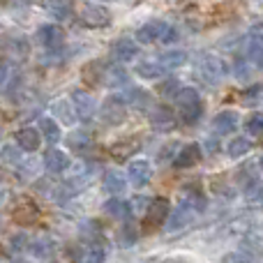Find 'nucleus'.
Here are the masks:
<instances>
[{"instance_id": "obj_21", "label": "nucleus", "mask_w": 263, "mask_h": 263, "mask_svg": "<svg viewBox=\"0 0 263 263\" xmlns=\"http://www.w3.org/2000/svg\"><path fill=\"white\" fill-rule=\"evenodd\" d=\"M67 145L79 155H86L92 150V136L86 129H74L67 134Z\"/></svg>"}, {"instance_id": "obj_50", "label": "nucleus", "mask_w": 263, "mask_h": 263, "mask_svg": "<svg viewBox=\"0 0 263 263\" xmlns=\"http://www.w3.org/2000/svg\"><path fill=\"white\" fill-rule=\"evenodd\" d=\"M259 166H261V168H263V157H261V159H259Z\"/></svg>"}, {"instance_id": "obj_2", "label": "nucleus", "mask_w": 263, "mask_h": 263, "mask_svg": "<svg viewBox=\"0 0 263 263\" xmlns=\"http://www.w3.org/2000/svg\"><path fill=\"white\" fill-rule=\"evenodd\" d=\"M176 100V106H178V114H180L182 123L187 125H194L196 120L203 116V102H201V95L196 92V88H178V92L173 95Z\"/></svg>"}, {"instance_id": "obj_14", "label": "nucleus", "mask_w": 263, "mask_h": 263, "mask_svg": "<svg viewBox=\"0 0 263 263\" xmlns=\"http://www.w3.org/2000/svg\"><path fill=\"white\" fill-rule=\"evenodd\" d=\"M201 157H203L201 145L199 143H187L176 153V157H173V166L176 168H192L201 162Z\"/></svg>"}, {"instance_id": "obj_15", "label": "nucleus", "mask_w": 263, "mask_h": 263, "mask_svg": "<svg viewBox=\"0 0 263 263\" xmlns=\"http://www.w3.org/2000/svg\"><path fill=\"white\" fill-rule=\"evenodd\" d=\"M72 106H74V111H77V118H81V120H90L92 116H95V109H97L92 95L86 90L72 92Z\"/></svg>"}, {"instance_id": "obj_9", "label": "nucleus", "mask_w": 263, "mask_h": 263, "mask_svg": "<svg viewBox=\"0 0 263 263\" xmlns=\"http://www.w3.org/2000/svg\"><path fill=\"white\" fill-rule=\"evenodd\" d=\"M37 40H40V44L44 46L46 51H58L65 42V32H63V28L55 26V23H46V26H42L40 30H37Z\"/></svg>"}, {"instance_id": "obj_22", "label": "nucleus", "mask_w": 263, "mask_h": 263, "mask_svg": "<svg viewBox=\"0 0 263 263\" xmlns=\"http://www.w3.org/2000/svg\"><path fill=\"white\" fill-rule=\"evenodd\" d=\"M104 69H106V65L102 63V60H92V63H88L81 72L86 86H92V88L102 86V83H104Z\"/></svg>"}, {"instance_id": "obj_29", "label": "nucleus", "mask_w": 263, "mask_h": 263, "mask_svg": "<svg viewBox=\"0 0 263 263\" xmlns=\"http://www.w3.org/2000/svg\"><path fill=\"white\" fill-rule=\"evenodd\" d=\"M104 83H106V86H111V88L127 83V72H125V67H120V63L118 65H106Z\"/></svg>"}, {"instance_id": "obj_36", "label": "nucleus", "mask_w": 263, "mask_h": 263, "mask_svg": "<svg viewBox=\"0 0 263 263\" xmlns=\"http://www.w3.org/2000/svg\"><path fill=\"white\" fill-rule=\"evenodd\" d=\"M247 205H263V187L261 185H250L247 187Z\"/></svg>"}, {"instance_id": "obj_48", "label": "nucleus", "mask_w": 263, "mask_h": 263, "mask_svg": "<svg viewBox=\"0 0 263 263\" xmlns=\"http://www.w3.org/2000/svg\"><path fill=\"white\" fill-rule=\"evenodd\" d=\"M12 263H28V261H23V259H16V261H12Z\"/></svg>"}, {"instance_id": "obj_26", "label": "nucleus", "mask_w": 263, "mask_h": 263, "mask_svg": "<svg viewBox=\"0 0 263 263\" xmlns=\"http://www.w3.org/2000/svg\"><path fill=\"white\" fill-rule=\"evenodd\" d=\"M157 60H159V65H162L166 72H171V69H178V67H182V65L187 63V53L185 51H180V49H173V51L162 53Z\"/></svg>"}, {"instance_id": "obj_16", "label": "nucleus", "mask_w": 263, "mask_h": 263, "mask_svg": "<svg viewBox=\"0 0 263 263\" xmlns=\"http://www.w3.org/2000/svg\"><path fill=\"white\" fill-rule=\"evenodd\" d=\"M111 55L116 58V63L125 65L139 55V44H136L134 40H129V37H120V40H116L114 46H111Z\"/></svg>"}, {"instance_id": "obj_6", "label": "nucleus", "mask_w": 263, "mask_h": 263, "mask_svg": "<svg viewBox=\"0 0 263 263\" xmlns=\"http://www.w3.org/2000/svg\"><path fill=\"white\" fill-rule=\"evenodd\" d=\"M12 219L18 227H32V224L40 219V208H37V203L32 199L21 196V199H16L12 205Z\"/></svg>"}, {"instance_id": "obj_28", "label": "nucleus", "mask_w": 263, "mask_h": 263, "mask_svg": "<svg viewBox=\"0 0 263 263\" xmlns=\"http://www.w3.org/2000/svg\"><path fill=\"white\" fill-rule=\"evenodd\" d=\"M104 190L109 192L111 196H120L125 190H127V180H125L120 173L109 171V173L104 176Z\"/></svg>"}, {"instance_id": "obj_41", "label": "nucleus", "mask_w": 263, "mask_h": 263, "mask_svg": "<svg viewBox=\"0 0 263 263\" xmlns=\"http://www.w3.org/2000/svg\"><path fill=\"white\" fill-rule=\"evenodd\" d=\"M148 201H150L148 196H134V199H129V201H127L129 213H132V215H139V210H145Z\"/></svg>"}, {"instance_id": "obj_11", "label": "nucleus", "mask_w": 263, "mask_h": 263, "mask_svg": "<svg viewBox=\"0 0 263 263\" xmlns=\"http://www.w3.org/2000/svg\"><path fill=\"white\" fill-rule=\"evenodd\" d=\"M148 120H150V127H153L155 132H171L178 123L176 114H173L168 106H155V109L150 111Z\"/></svg>"}, {"instance_id": "obj_24", "label": "nucleus", "mask_w": 263, "mask_h": 263, "mask_svg": "<svg viewBox=\"0 0 263 263\" xmlns=\"http://www.w3.org/2000/svg\"><path fill=\"white\" fill-rule=\"evenodd\" d=\"M51 111H53V116L60 120V123H65V125H72L74 120H77V111H74V106H72V100H58V102H53V106H51Z\"/></svg>"}, {"instance_id": "obj_19", "label": "nucleus", "mask_w": 263, "mask_h": 263, "mask_svg": "<svg viewBox=\"0 0 263 263\" xmlns=\"http://www.w3.org/2000/svg\"><path fill=\"white\" fill-rule=\"evenodd\" d=\"M238 123H240V116L236 111H219L213 120V127L217 134H233Z\"/></svg>"}, {"instance_id": "obj_51", "label": "nucleus", "mask_w": 263, "mask_h": 263, "mask_svg": "<svg viewBox=\"0 0 263 263\" xmlns=\"http://www.w3.org/2000/svg\"><path fill=\"white\" fill-rule=\"evenodd\" d=\"M0 139H3V132H0Z\"/></svg>"}, {"instance_id": "obj_47", "label": "nucleus", "mask_w": 263, "mask_h": 263, "mask_svg": "<svg viewBox=\"0 0 263 263\" xmlns=\"http://www.w3.org/2000/svg\"><path fill=\"white\" fill-rule=\"evenodd\" d=\"M164 263H187V261H182V259H168V261H164Z\"/></svg>"}, {"instance_id": "obj_1", "label": "nucleus", "mask_w": 263, "mask_h": 263, "mask_svg": "<svg viewBox=\"0 0 263 263\" xmlns=\"http://www.w3.org/2000/svg\"><path fill=\"white\" fill-rule=\"evenodd\" d=\"M194 77L205 86H217L227 77V65L215 53H199L194 58Z\"/></svg>"}, {"instance_id": "obj_33", "label": "nucleus", "mask_w": 263, "mask_h": 263, "mask_svg": "<svg viewBox=\"0 0 263 263\" xmlns=\"http://www.w3.org/2000/svg\"><path fill=\"white\" fill-rule=\"evenodd\" d=\"M222 263H261L256 252H247V250H238V252H229L222 256Z\"/></svg>"}, {"instance_id": "obj_20", "label": "nucleus", "mask_w": 263, "mask_h": 263, "mask_svg": "<svg viewBox=\"0 0 263 263\" xmlns=\"http://www.w3.org/2000/svg\"><path fill=\"white\" fill-rule=\"evenodd\" d=\"M44 166L49 168L51 173H63L69 168V157L67 153H63V150L58 148H51L44 153Z\"/></svg>"}, {"instance_id": "obj_40", "label": "nucleus", "mask_w": 263, "mask_h": 263, "mask_svg": "<svg viewBox=\"0 0 263 263\" xmlns=\"http://www.w3.org/2000/svg\"><path fill=\"white\" fill-rule=\"evenodd\" d=\"M139 238V233H136V229L132 227V224H125V229H123V233H120V245H132V242Z\"/></svg>"}, {"instance_id": "obj_39", "label": "nucleus", "mask_w": 263, "mask_h": 263, "mask_svg": "<svg viewBox=\"0 0 263 263\" xmlns=\"http://www.w3.org/2000/svg\"><path fill=\"white\" fill-rule=\"evenodd\" d=\"M178 88H180V81H176V79H166V81L159 86V92H162L164 97H173L178 92Z\"/></svg>"}, {"instance_id": "obj_49", "label": "nucleus", "mask_w": 263, "mask_h": 263, "mask_svg": "<svg viewBox=\"0 0 263 263\" xmlns=\"http://www.w3.org/2000/svg\"><path fill=\"white\" fill-rule=\"evenodd\" d=\"M0 190H5V182H3V178H0Z\"/></svg>"}, {"instance_id": "obj_42", "label": "nucleus", "mask_w": 263, "mask_h": 263, "mask_svg": "<svg viewBox=\"0 0 263 263\" xmlns=\"http://www.w3.org/2000/svg\"><path fill=\"white\" fill-rule=\"evenodd\" d=\"M176 148H178L176 143H166L162 150H159L157 159H159V162H168V159H173V157H176V155H173V150H176Z\"/></svg>"}, {"instance_id": "obj_10", "label": "nucleus", "mask_w": 263, "mask_h": 263, "mask_svg": "<svg viewBox=\"0 0 263 263\" xmlns=\"http://www.w3.org/2000/svg\"><path fill=\"white\" fill-rule=\"evenodd\" d=\"M141 150V136H127V139L116 141L109 148V155L116 159V162H125V159L134 157Z\"/></svg>"}, {"instance_id": "obj_17", "label": "nucleus", "mask_w": 263, "mask_h": 263, "mask_svg": "<svg viewBox=\"0 0 263 263\" xmlns=\"http://www.w3.org/2000/svg\"><path fill=\"white\" fill-rule=\"evenodd\" d=\"M14 139H16V145L23 150V153H35L42 143V134H40V129H35V127L18 129L16 134H14Z\"/></svg>"}, {"instance_id": "obj_45", "label": "nucleus", "mask_w": 263, "mask_h": 263, "mask_svg": "<svg viewBox=\"0 0 263 263\" xmlns=\"http://www.w3.org/2000/svg\"><path fill=\"white\" fill-rule=\"evenodd\" d=\"M252 37H254L256 42H261V44H263V26H256V28H252Z\"/></svg>"}, {"instance_id": "obj_46", "label": "nucleus", "mask_w": 263, "mask_h": 263, "mask_svg": "<svg viewBox=\"0 0 263 263\" xmlns=\"http://www.w3.org/2000/svg\"><path fill=\"white\" fill-rule=\"evenodd\" d=\"M208 150H210V153H217V150H219V143H217L215 139H208Z\"/></svg>"}, {"instance_id": "obj_13", "label": "nucleus", "mask_w": 263, "mask_h": 263, "mask_svg": "<svg viewBox=\"0 0 263 263\" xmlns=\"http://www.w3.org/2000/svg\"><path fill=\"white\" fill-rule=\"evenodd\" d=\"M127 178L134 187H145L153 180V164H150L148 159H136V162L129 164Z\"/></svg>"}, {"instance_id": "obj_38", "label": "nucleus", "mask_w": 263, "mask_h": 263, "mask_svg": "<svg viewBox=\"0 0 263 263\" xmlns=\"http://www.w3.org/2000/svg\"><path fill=\"white\" fill-rule=\"evenodd\" d=\"M28 247V236L26 233H16L14 238H9V250L12 252H23Z\"/></svg>"}, {"instance_id": "obj_18", "label": "nucleus", "mask_w": 263, "mask_h": 263, "mask_svg": "<svg viewBox=\"0 0 263 263\" xmlns=\"http://www.w3.org/2000/svg\"><path fill=\"white\" fill-rule=\"evenodd\" d=\"M28 250H30L32 256H37V259H49L55 252V240L51 236H46V233H42V236L28 240Z\"/></svg>"}, {"instance_id": "obj_43", "label": "nucleus", "mask_w": 263, "mask_h": 263, "mask_svg": "<svg viewBox=\"0 0 263 263\" xmlns=\"http://www.w3.org/2000/svg\"><path fill=\"white\" fill-rule=\"evenodd\" d=\"M247 60H236V67H233V72H236L238 79H245L247 77Z\"/></svg>"}, {"instance_id": "obj_30", "label": "nucleus", "mask_w": 263, "mask_h": 263, "mask_svg": "<svg viewBox=\"0 0 263 263\" xmlns=\"http://www.w3.org/2000/svg\"><path fill=\"white\" fill-rule=\"evenodd\" d=\"M250 150H252V141L247 139V136H236V139L229 141V145H227L229 157H233V159L245 157V155L250 153Z\"/></svg>"}, {"instance_id": "obj_34", "label": "nucleus", "mask_w": 263, "mask_h": 263, "mask_svg": "<svg viewBox=\"0 0 263 263\" xmlns=\"http://www.w3.org/2000/svg\"><path fill=\"white\" fill-rule=\"evenodd\" d=\"M247 63L256 69H263V44L254 42V44L247 46Z\"/></svg>"}, {"instance_id": "obj_12", "label": "nucleus", "mask_w": 263, "mask_h": 263, "mask_svg": "<svg viewBox=\"0 0 263 263\" xmlns=\"http://www.w3.org/2000/svg\"><path fill=\"white\" fill-rule=\"evenodd\" d=\"M106 259V245L97 238V240H88L81 250L77 252L79 263H104Z\"/></svg>"}, {"instance_id": "obj_44", "label": "nucleus", "mask_w": 263, "mask_h": 263, "mask_svg": "<svg viewBox=\"0 0 263 263\" xmlns=\"http://www.w3.org/2000/svg\"><path fill=\"white\" fill-rule=\"evenodd\" d=\"M7 74H9L7 63H5V60L0 58V86H3V83H5V79H7Z\"/></svg>"}, {"instance_id": "obj_5", "label": "nucleus", "mask_w": 263, "mask_h": 263, "mask_svg": "<svg viewBox=\"0 0 263 263\" xmlns=\"http://www.w3.org/2000/svg\"><path fill=\"white\" fill-rule=\"evenodd\" d=\"M100 116L106 125L116 127V125H123V120L127 118V102H125L123 95H111L104 100L100 109Z\"/></svg>"}, {"instance_id": "obj_27", "label": "nucleus", "mask_w": 263, "mask_h": 263, "mask_svg": "<svg viewBox=\"0 0 263 263\" xmlns=\"http://www.w3.org/2000/svg\"><path fill=\"white\" fill-rule=\"evenodd\" d=\"M104 213H109L111 217H116V219H129L132 217L127 201H123L120 196H111V199L106 201V203H104Z\"/></svg>"}, {"instance_id": "obj_4", "label": "nucleus", "mask_w": 263, "mask_h": 263, "mask_svg": "<svg viewBox=\"0 0 263 263\" xmlns=\"http://www.w3.org/2000/svg\"><path fill=\"white\" fill-rule=\"evenodd\" d=\"M168 213H171V205L164 196H157V199L148 201L143 210V229L145 231H153V229H159L164 222H166Z\"/></svg>"}, {"instance_id": "obj_37", "label": "nucleus", "mask_w": 263, "mask_h": 263, "mask_svg": "<svg viewBox=\"0 0 263 263\" xmlns=\"http://www.w3.org/2000/svg\"><path fill=\"white\" fill-rule=\"evenodd\" d=\"M245 129H247V134H252V136H261L263 134V116H250L247 118V123H245Z\"/></svg>"}, {"instance_id": "obj_31", "label": "nucleus", "mask_w": 263, "mask_h": 263, "mask_svg": "<svg viewBox=\"0 0 263 263\" xmlns=\"http://www.w3.org/2000/svg\"><path fill=\"white\" fill-rule=\"evenodd\" d=\"M42 5H44V9L49 14H53L55 18H67L69 16V12H72V7H69V3L67 0H42Z\"/></svg>"}, {"instance_id": "obj_23", "label": "nucleus", "mask_w": 263, "mask_h": 263, "mask_svg": "<svg viewBox=\"0 0 263 263\" xmlns=\"http://www.w3.org/2000/svg\"><path fill=\"white\" fill-rule=\"evenodd\" d=\"M136 74H139L141 79H159V77H164L166 74V69L159 65V60L157 58H153V60H141L139 65H136V69H134Z\"/></svg>"}, {"instance_id": "obj_35", "label": "nucleus", "mask_w": 263, "mask_h": 263, "mask_svg": "<svg viewBox=\"0 0 263 263\" xmlns=\"http://www.w3.org/2000/svg\"><path fill=\"white\" fill-rule=\"evenodd\" d=\"M0 159H3L5 164H18L21 162V148H14V145H5L3 150H0Z\"/></svg>"}, {"instance_id": "obj_32", "label": "nucleus", "mask_w": 263, "mask_h": 263, "mask_svg": "<svg viewBox=\"0 0 263 263\" xmlns=\"http://www.w3.org/2000/svg\"><path fill=\"white\" fill-rule=\"evenodd\" d=\"M40 132H42V136H44V141H49V143H58L60 141V127H58L55 120L42 118L40 120Z\"/></svg>"}, {"instance_id": "obj_7", "label": "nucleus", "mask_w": 263, "mask_h": 263, "mask_svg": "<svg viewBox=\"0 0 263 263\" xmlns=\"http://www.w3.org/2000/svg\"><path fill=\"white\" fill-rule=\"evenodd\" d=\"M111 18L114 16H111L109 7H104V5L90 3L81 9V21L88 28H106V26H111Z\"/></svg>"}, {"instance_id": "obj_8", "label": "nucleus", "mask_w": 263, "mask_h": 263, "mask_svg": "<svg viewBox=\"0 0 263 263\" xmlns=\"http://www.w3.org/2000/svg\"><path fill=\"white\" fill-rule=\"evenodd\" d=\"M196 210L194 208H190V205L185 203V201H180V205H178L173 213H168V217H166V229L171 233H176V231H182L185 227H190L192 222H194V217H196Z\"/></svg>"}, {"instance_id": "obj_25", "label": "nucleus", "mask_w": 263, "mask_h": 263, "mask_svg": "<svg viewBox=\"0 0 263 263\" xmlns=\"http://www.w3.org/2000/svg\"><path fill=\"white\" fill-rule=\"evenodd\" d=\"M125 102L132 104L134 109H139V111H150L153 97H150L145 90H141V88H129L127 95H125Z\"/></svg>"}, {"instance_id": "obj_3", "label": "nucleus", "mask_w": 263, "mask_h": 263, "mask_svg": "<svg viewBox=\"0 0 263 263\" xmlns=\"http://www.w3.org/2000/svg\"><path fill=\"white\" fill-rule=\"evenodd\" d=\"M178 40V30L173 26H168L166 21H148L136 30V42L141 44H171Z\"/></svg>"}]
</instances>
